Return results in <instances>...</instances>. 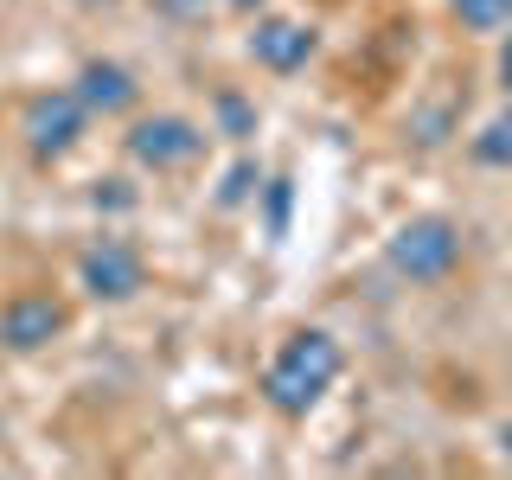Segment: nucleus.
Here are the masks:
<instances>
[{
  "instance_id": "16",
  "label": "nucleus",
  "mask_w": 512,
  "mask_h": 480,
  "mask_svg": "<svg viewBox=\"0 0 512 480\" xmlns=\"http://www.w3.org/2000/svg\"><path fill=\"white\" fill-rule=\"evenodd\" d=\"M224 7H237V13H256V7H263V0H224Z\"/></svg>"
},
{
  "instance_id": "7",
  "label": "nucleus",
  "mask_w": 512,
  "mask_h": 480,
  "mask_svg": "<svg viewBox=\"0 0 512 480\" xmlns=\"http://www.w3.org/2000/svg\"><path fill=\"white\" fill-rule=\"evenodd\" d=\"M320 52V32L308 20H282V13H263L250 32V58L263 64V71H276V77H295V71H308V58Z\"/></svg>"
},
{
  "instance_id": "2",
  "label": "nucleus",
  "mask_w": 512,
  "mask_h": 480,
  "mask_svg": "<svg viewBox=\"0 0 512 480\" xmlns=\"http://www.w3.org/2000/svg\"><path fill=\"white\" fill-rule=\"evenodd\" d=\"M384 256H391V269L404 282H442L448 269L461 263V224L442 218V212H423V218L397 224L391 244H384Z\"/></svg>"
},
{
  "instance_id": "8",
  "label": "nucleus",
  "mask_w": 512,
  "mask_h": 480,
  "mask_svg": "<svg viewBox=\"0 0 512 480\" xmlns=\"http://www.w3.org/2000/svg\"><path fill=\"white\" fill-rule=\"evenodd\" d=\"M77 103L90 109V116H128V109L141 103V84H135V71L116 58H90L84 71H77Z\"/></svg>"
},
{
  "instance_id": "3",
  "label": "nucleus",
  "mask_w": 512,
  "mask_h": 480,
  "mask_svg": "<svg viewBox=\"0 0 512 480\" xmlns=\"http://www.w3.org/2000/svg\"><path fill=\"white\" fill-rule=\"evenodd\" d=\"M122 148L135 167H154V173H173V167H192V160L205 154V128L192 116H173V109H160V116H141L135 128L122 135Z\"/></svg>"
},
{
  "instance_id": "9",
  "label": "nucleus",
  "mask_w": 512,
  "mask_h": 480,
  "mask_svg": "<svg viewBox=\"0 0 512 480\" xmlns=\"http://www.w3.org/2000/svg\"><path fill=\"white\" fill-rule=\"evenodd\" d=\"M468 148H474L480 167H512V103L493 122H480V135L468 141Z\"/></svg>"
},
{
  "instance_id": "10",
  "label": "nucleus",
  "mask_w": 512,
  "mask_h": 480,
  "mask_svg": "<svg viewBox=\"0 0 512 480\" xmlns=\"http://www.w3.org/2000/svg\"><path fill=\"white\" fill-rule=\"evenodd\" d=\"M212 116H218V135H231V141H250L256 135V103H250V96H237V90H218L212 96Z\"/></svg>"
},
{
  "instance_id": "5",
  "label": "nucleus",
  "mask_w": 512,
  "mask_h": 480,
  "mask_svg": "<svg viewBox=\"0 0 512 480\" xmlns=\"http://www.w3.org/2000/svg\"><path fill=\"white\" fill-rule=\"evenodd\" d=\"M64 333V301L39 295V288H20L13 301H0V346L7 352H45Z\"/></svg>"
},
{
  "instance_id": "11",
  "label": "nucleus",
  "mask_w": 512,
  "mask_h": 480,
  "mask_svg": "<svg viewBox=\"0 0 512 480\" xmlns=\"http://www.w3.org/2000/svg\"><path fill=\"white\" fill-rule=\"evenodd\" d=\"M448 13L468 32H506L512 26V0H448Z\"/></svg>"
},
{
  "instance_id": "13",
  "label": "nucleus",
  "mask_w": 512,
  "mask_h": 480,
  "mask_svg": "<svg viewBox=\"0 0 512 480\" xmlns=\"http://www.w3.org/2000/svg\"><path fill=\"white\" fill-rule=\"evenodd\" d=\"M256 192L269 199V237H288V199H295V186H288L282 173H276V180H269V186H256Z\"/></svg>"
},
{
  "instance_id": "14",
  "label": "nucleus",
  "mask_w": 512,
  "mask_h": 480,
  "mask_svg": "<svg viewBox=\"0 0 512 480\" xmlns=\"http://www.w3.org/2000/svg\"><path fill=\"white\" fill-rule=\"evenodd\" d=\"M500 90H506V103H512V39L500 45Z\"/></svg>"
},
{
  "instance_id": "12",
  "label": "nucleus",
  "mask_w": 512,
  "mask_h": 480,
  "mask_svg": "<svg viewBox=\"0 0 512 480\" xmlns=\"http://www.w3.org/2000/svg\"><path fill=\"white\" fill-rule=\"evenodd\" d=\"M256 186H263V173H256L250 160H237V167L224 173V186H218V205H244V199H250Z\"/></svg>"
},
{
  "instance_id": "15",
  "label": "nucleus",
  "mask_w": 512,
  "mask_h": 480,
  "mask_svg": "<svg viewBox=\"0 0 512 480\" xmlns=\"http://www.w3.org/2000/svg\"><path fill=\"white\" fill-rule=\"evenodd\" d=\"M500 455L512 461V423H500Z\"/></svg>"
},
{
  "instance_id": "1",
  "label": "nucleus",
  "mask_w": 512,
  "mask_h": 480,
  "mask_svg": "<svg viewBox=\"0 0 512 480\" xmlns=\"http://www.w3.org/2000/svg\"><path fill=\"white\" fill-rule=\"evenodd\" d=\"M340 340H333L327 327H301V333H288L282 352L269 359V372H263V397H269V410H282V416H308L320 397L333 391V378H340Z\"/></svg>"
},
{
  "instance_id": "6",
  "label": "nucleus",
  "mask_w": 512,
  "mask_h": 480,
  "mask_svg": "<svg viewBox=\"0 0 512 480\" xmlns=\"http://www.w3.org/2000/svg\"><path fill=\"white\" fill-rule=\"evenodd\" d=\"M77 276H84V295L90 301H135L141 282H148V269H141V256L128 250L122 237H103V244L84 250Z\"/></svg>"
},
{
  "instance_id": "4",
  "label": "nucleus",
  "mask_w": 512,
  "mask_h": 480,
  "mask_svg": "<svg viewBox=\"0 0 512 480\" xmlns=\"http://www.w3.org/2000/svg\"><path fill=\"white\" fill-rule=\"evenodd\" d=\"M84 128H90V109L77 103V90H39L20 116V135H26L32 160H64L84 141Z\"/></svg>"
}]
</instances>
